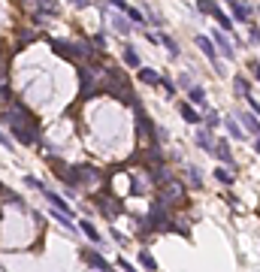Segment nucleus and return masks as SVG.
I'll use <instances>...</instances> for the list:
<instances>
[{"mask_svg": "<svg viewBox=\"0 0 260 272\" xmlns=\"http://www.w3.org/2000/svg\"><path fill=\"white\" fill-rule=\"evenodd\" d=\"M3 121L9 124V130L15 133V139L24 142V145H33L40 139V121L33 118V112L22 103H9L6 112H3Z\"/></svg>", "mask_w": 260, "mask_h": 272, "instance_id": "1", "label": "nucleus"}, {"mask_svg": "<svg viewBox=\"0 0 260 272\" xmlns=\"http://www.w3.org/2000/svg\"><path fill=\"white\" fill-rule=\"evenodd\" d=\"M103 73H106V79L100 82V91H103V94H112L118 103H124V106H140V97H136L133 85L127 82V76H124L118 67H106Z\"/></svg>", "mask_w": 260, "mask_h": 272, "instance_id": "2", "label": "nucleus"}, {"mask_svg": "<svg viewBox=\"0 0 260 272\" xmlns=\"http://www.w3.org/2000/svg\"><path fill=\"white\" fill-rule=\"evenodd\" d=\"M148 233H164V230H172V209L166 203H161L154 197V203L148 206V215H145V224H142Z\"/></svg>", "mask_w": 260, "mask_h": 272, "instance_id": "3", "label": "nucleus"}, {"mask_svg": "<svg viewBox=\"0 0 260 272\" xmlns=\"http://www.w3.org/2000/svg\"><path fill=\"white\" fill-rule=\"evenodd\" d=\"M76 76H79V97L82 100H91L94 94H100V79L91 73V67H76Z\"/></svg>", "mask_w": 260, "mask_h": 272, "instance_id": "4", "label": "nucleus"}, {"mask_svg": "<svg viewBox=\"0 0 260 272\" xmlns=\"http://www.w3.org/2000/svg\"><path fill=\"white\" fill-rule=\"evenodd\" d=\"M158 199L161 203H166V206H172V203H185V185L182 181H166V185L161 188V194H158Z\"/></svg>", "mask_w": 260, "mask_h": 272, "instance_id": "5", "label": "nucleus"}, {"mask_svg": "<svg viewBox=\"0 0 260 272\" xmlns=\"http://www.w3.org/2000/svg\"><path fill=\"white\" fill-rule=\"evenodd\" d=\"M91 203H94L103 215H106L109 221H115V218L121 215V203H118V199H112L109 194H94V197H91Z\"/></svg>", "mask_w": 260, "mask_h": 272, "instance_id": "6", "label": "nucleus"}, {"mask_svg": "<svg viewBox=\"0 0 260 272\" xmlns=\"http://www.w3.org/2000/svg\"><path fill=\"white\" fill-rule=\"evenodd\" d=\"M94 181H100V170L97 167H88V163H79V167H73V185H94Z\"/></svg>", "mask_w": 260, "mask_h": 272, "instance_id": "7", "label": "nucleus"}, {"mask_svg": "<svg viewBox=\"0 0 260 272\" xmlns=\"http://www.w3.org/2000/svg\"><path fill=\"white\" fill-rule=\"evenodd\" d=\"M79 257L88 263V269H94V272H109V263H106V257L103 254H97V251H88V248H82L79 251Z\"/></svg>", "mask_w": 260, "mask_h": 272, "instance_id": "8", "label": "nucleus"}, {"mask_svg": "<svg viewBox=\"0 0 260 272\" xmlns=\"http://www.w3.org/2000/svg\"><path fill=\"white\" fill-rule=\"evenodd\" d=\"M212 43H215V49H218V51H221V54H224V58H227V61H233V58H236V51H233V43H230L227 36L221 33V27H218L215 33H212Z\"/></svg>", "mask_w": 260, "mask_h": 272, "instance_id": "9", "label": "nucleus"}, {"mask_svg": "<svg viewBox=\"0 0 260 272\" xmlns=\"http://www.w3.org/2000/svg\"><path fill=\"white\" fill-rule=\"evenodd\" d=\"M197 46H200V51H203L215 67H221V64H218V49H215V43H212V36H197Z\"/></svg>", "mask_w": 260, "mask_h": 272, "instance_id": "10", "label": "nucleus"}, {"mask_svg": "<svg viewBox=\"0 0 260 272\" xmlns=\"http://www.w3.org/2000/svg\"><path fill=\"white\" fill-rule=\"evenodd\" d=\"M224 167H233V151H230V142H224V139H218V145H215V151H212Z\"/></svg>", "mask_w": 260, "mask_h": 272, "instance_id": "11", "label": "nucleus"}, {"mask_svg": "<svg viewBox=\"0 0 260 272\" xmlns=\"http://www.w3.org/2000/svg\"><path fill=\"white\" fill-rule=\"evenodd\" d=\"M242 124H245V130L248 133H254V139H260V118L254 115V112H242V115H236Z\"/></svg>", "mask_w": 260, "mask_h": 272, "instance_id": "12", "label": "nucleus"}, {"mask_svg": "<svg viewBox=\"0 0 260 272\" xmlns=\"http://www.w3.org/2000/svg\"><path fill=\"white\" fill-rule=\"evenodd\" d=\"M179 112H182V118H185L188 124H194V127H200V124H203V115H200L190 103H179Z\"/></svg>", "mask_w": 260, "mask_h": 272, "instance_id": "13", "label": "nucleus"}, {"mask_svg": "<svg viewBox=\"0 0 260 272\" xmlns=\"http://www.w3.org/2000/svg\"><path fill=\"white\" fill-rule=\"evenodd\" d=\"M197 145L203 151H209V154L215 151V139H212V133L206 130V127H197Z\"/></svg>", "mask_w": 260, "mask_h": 272, "instance_id": "14", "label": "nucleus"}, {"mask_svg": "<svg viewBox=\"0 0 260 272\" xmlns=\"http://www.w3.org/2000/svg\"><path fill=\"white\" fill-rule=\"evenodd\" d=\"M48 46H51V51H55V54H61V58L76 61V58H73V46H70V43H64V40H51Z\"/></svg>", "mask_w": 260, "mask_h": 272, "instance_id": "15", "label": "nucleus"}, {"mask_svg": "<svg viewBox=\"0 0 260 272\" xmlns=\"http://www.w3.org/2000/svg\"><path fill=\"white\" fill-rule=\"evenodd\" d=\"M112 27H115L121 36H130V33H133V25L124 22V12H115V15H112Z\"/></svg>", "mask_w": 260, "mask_h": 272, "instance_id": "16", "label": "nucleus"}, {"mask_svg": "<svg viewBox=\"0 0 260 272\" xmlns=\"http://www.w3.org/2000/svg\"><path fill=\"white\" fill-rule=\"evenodd\" d=\"M233 88H236V97H242V100L251 97V85H248V79L242 76V73H239V76H233Z\"/></svg>", "mask_w": 260, "mask_h": 272, "instance_id": "17", "label": "nucleus"}, {"mask_svg": "<svg viewBox=\"0 0 260 272\" xmlns=\"http://www.w3.org/2000/svg\"><path fill=\"white\" fill-rule=\"evenodd\" d=\"M227 3H230V9H233V18H236V22H248V15H251V6L239 3V0H227Z\"/></svg>", "mask_w": 260, "mask_h": 272, "instance_id": "18", "label": "nucleus"}, {"mask_svg": "<svg viewBox=\"0 0 260 272\" xmlns=\"http://www.w3.org/2000/svg\"><path fill=\"white\" fill-rule=\"evenodd\" d=\"M79 230H82L85 236H88V239H91L94 245H100V248H103V239H100V233H97V227H94L91 221H82V224H79Z\"/></svg>", "mask_w": 260, "mask_h": 272, "instance_id": "19", "label": "nucleus"}, {"mask_svg": "<svg viewBox=\"0 0 260 272\" xmlns=\"http://www.w3.org/2000/svg\"><path fill=\"white\" fill-rule=\"evenodd\" d=\"M188 100H190V106H206V88L194 85V88L188 91Z\"/></svg>", "mask_w": 260, "mask_h": 272, "instance_id": "20", "label": "nucleus"}, {"mask_svg": "<svg viewBox=\"0 0 260 272\" xmlns=\"http://www.w3.org/2000/svg\"><path fill=\"white\" fill-rule=\"evenodd\" d=\"M37 3H40V18H43V15H58V12H61L58 0H37Z\"/></svg>", "mask_w": 260, "mask_h": 272, "instance_id": "21", "label": "nucleus"}, {"mask_svg": "<svg viewBox=\"0 0 260 272\" xmlns=\"http://www.w3.org/2000/svg\"><path fill=\"white\" fill-rule=\"evenodd\" d=\"M197 9H200L203 15H212V18L221 12V6L215 3V0H197Z\"/></svg>", "mask_w": 260, "mask_h": 272, "instance_id": "22", "label": "nucleus"}, {"mask_svg": "<svg viewBox=\"0 0 260 272\" xmlns=\"http://www.w3.org/2000/svg\"><path fill=\"white\" fill-rule=\"evenodd\" d=\"M215 178L221 181V185H233V181H236V173L227 170V167H218V170H215Z\"/></svg>", "mask_w": 260, "mask_h": 272, "instance_id": "23", "label": "nucleus"}, {"mask_svg": "<svg viewBox=\"0 0 260 272\" xmlns=\"http://www.w3.org/2000/svg\"><path fill=\"white\" fill-rule=\"evenodd\" d=\"M140 266H142V269H148V272H154V269H158V260H154L151 254L142 248V251H140Z\"/></svg>", "mask_w": 260, "mask_h": 272, "instance_id": "24", "label": "nucleus"}, {"mask_svg": "<svg viewBox=\"0 0 260 272\" xmlns=\"http://www.w3.org/2000/svg\"><path fill=\"white\" fill-rule=\"evenodd\" d=\"M224 127L230 130L233 139H242V127H239V121H236V115H233V118H224Z\"/></svg>", "mask_w": 260, "mask_h": 272, "instance_id": "25", "label": "nucleus"}, {"mask_svg": "<svg viewBox=\"0 0 260 272\" xmlns=\"http://www.w3.org/2000/svg\"><path fill=\"white\" fill-rule=\"evenodd\" d=\"M124 15L130 18V25H136V27H140V25H145V15H142L140 9H133V6H127V9H124Z\"/></svg>", "mask_w": 260, "mask_h": 272, "instance_id": "26", "label": "nucleus"}, {"mask_svg": "<svg viewBox=\"0 0 260 272\" xmlns=\"http://www.w3.org/2000/svg\"><path fill=\"white\" fill-rule=\"evenodd\" d=\"M140 79L145 82V85H161V76H158V73H154V70H140Z\"/></svg>", "mask_w": 260, "mask_h": 272, "instance_id": "27", "label": "nucleus"}, {"mask_svg": "<svg viewBox=\"0 0 260 272\" xmlns=\"http://www.w3.org/2000/svg\"><path fill=\"white\" fill-rule=\"evenodd\" d=\"M215 22H218V27H221L224 33H230V30H233V18H230V15L218 12V15H215Z\"/></svg>", "mask_w": 260, "mask_h": 272, "instance_id": "28", "label": "nucleus"}, {"mask_svg": "<svg viewBox=\"0 0 260 272\" xmlns=\"http://www.w3.org/2000/svg\"><path fill=\"white\" fill-rule=\"evenodd\" d=\"M158 43H164V46H166V51L172 54V58H176V54H179V43L172 40V36H166V33H164V36H158Z\"/></svg>", "mask_w": 260, "mask_h": 272, "instance_id": "29", "label": "nucleus"}, {"mask_svg": "<svg viewBox=\"0 0 260 272\" xmlns=\"http://www.w3.org/2000/svg\"><path fill=\"white\" fill-rule=\"evenodd\" d=\"M188 178H190V185H194L197 191L203 188V173H200L197 167H188Z\"/></svg>", "mask_w": 260, "mask_h": 272, "instance_id": "30", "label": "nucleus"}, {"mask_svg": "<svg viewBox=\"0 0 260 272\" xmlns=\"http://www.w3.org/2000/svg\"><path fill=\"white\" fill-rule=\"evenodd\" d=\"M124 61H127V67H140V54H136V49H133V46H127V49H124Z\"/></svg>", "mask_w": 260, "mask_h": 272, "instance_id": "31", "label": "nucleus"}, {"mask_svg": "<svg viewBox=\"0 0 260 272\" xmlns=\"http://www.w3.org/2000/svg\"><path fill=\"white\" fill-rule=\"evenodd\" d=\"M203 121H206V130H215V127L221 124V118H218V112H206V115H203Z\"/></svg>", "mask_w": 260, "mask_h": 272, "instance_id": "32", "label": "nucleus"}, {"mask_svg": "<svg viewBox=\"0 0 260 272\" xmlns=\"http://www.w3.org/2000/svg\"><path fill=\"white\" fill-rule=\"evenodd\" d=\"M91 46H94L97 51H103V49H106V36H103V33H94V36H91Z\"/></svg>", "mask_w": 260, "mask_h": 272, "instance_id": "33", "label": "nucleus"}, {"mask_svg": "<svg viewBox=\"0 0 260 272\" xmlns=\"http://www.w3.org/2000/svg\"><path fill=\"white\" fill-rule=\"evenodd\" d=\"M130 188H133V194H136V197H142V194H145V185H142V178H133V181H130Z\"/></svg>", "mask_w": 260, "mask_h": 272, "instance_id": "34", "label": "nucleus"}, {"mask_svg": "<svg viewBox=\"0 0 260 272\" xmlns=\"http://www.w3.org/2000/svg\"><path fill=\"white\" fill-rule=\"evenodd\" d=\"M24 185L37 188V191H46V188H43V181H40V178H33V175H24Z\"/></svg>", "mask_w": 260, "mask_h": 272, "instance_id": "35", "label": "nucleus"}, {"mask_svg": "<svg viewBox=\"0 0 260 272\" xmlns=\"http://www.w3.org/2000/svg\"><path fill=\"white\" fill-rule=\"evenodd\" d=\"M161 85L166 88V94H169V97H172V94H176V85H172L169 79H164V76H161Z\"/></svg>", "mask_w": 260, "mask_h": 272, "instance_id": "36", "label": "nucleus"}, {"mask_svg": "<svg viewBox=\"0 0 260 272\" xmlns=\"http://www.w3.org/2000/svg\"><path fill=\"white\" fill-rule=\"evenodd\" d=\"M109 3H112V6H115V9H118V12H124V9H127V6H130V3H124V0H109Z\"/></svg>", "mask_w": 260, "mask_h": 272, "instance_id": "37", "label": "nucleus"}, {"mask_svg": "<svg viewBox=\"0 0 260 272\" xmlns=\"http://www.w3.org/2000/svg\"><path fill=\"white\" fill-rule=\"evenodd\" d=\"M118 266H121V269H124V272H136V269H133V266H130V263H127L124 257H118Z\"/></svg>", "mask_w": 260, "mask_h": 272, "instance_id": "38", "label": "nucleus"}, {"mask_svg": "<svg viewBox=\"0 0 260 272\" xmlns=\"http://www.w3.org/2000/svg\"><path fill=\"white\" fill-rule=\"evenodd\" d=\"M179 85H182V88H188V91H190V88H194V85H190V76H188V73H185V76L179 79Z\"/></svg>", "mask_w": 260, "mask_h": 272, "instance_id": "39", "label": "nucleus"}, {"mask_svg": "<svg viewBox=\"0 0 260 272\" xmlns=\"http://www.w3.org/2000/svg\"><path fill=\"white\" fill-rule=\"evenodd\" d=\"M73 6L76 9H85V6H91V0H73Z\"/></svg>", "mask_w": 260, "mask_h": 272, "instance_id": "40", "label": "nucleus"}, {"mask_svg": "<svg viewBox=\"0 0 260 272\" xmlns=\"http://www.w3.org/2000/svg\"><path fill=\"white\" fill-rule=\"evenodd\" d=\"M248 67H251V70H254V79H257V82H260V64H257V61H251V64H248Z\"/></svg>", "mask_w": 260, "mask_h": 272, "instance_id": "41", "label": "nucleus"}, {"mask_svg": "<svg viewBox=\"0 0 260 272\" xmlns=\"http://www.w3.org/2000/svg\"><path fill=\"white\" fill-rule=\"evenodd\" d=\"M112 239H115V242H118V245H124V242H127V239H124V236H121V233H118V230H112Z\"/></svg>", "mask_w": 260, "mask_h": 272, "instance_id": "42", "label": "nucleus"}, {"mask_svg": "<svg viewBox=\"0 0 260 272\" xmlns=\"http://www.w3.org/2000/svg\"><path fill=\"white\" fill-rule=\"evenodd\" d=\"M248 33H251V40H254V43H260V30H257V27H251Z\"/></svg>", "mask_w": 260, "mask_h": 272, "instance_id": "43", "label": "nucleus"}, {"mask_svg": "<svg viewBox=\"0 0 260 272\" xmlns=\"http://www.w3.org/2000/svg\"><path fill=\"white\" fill-rule=\"evenodd\" d=\"M0 145H3V148H12V142H9V139H6L3 133H0Z\"/></svg>", "mask_w": 260, "mask_h": 272, "instance_id": "44", "label": "nucleus"}, {"mask_svg": "<svg viewBox=\"0 0 260 272\" xmlns=\"http://www.w3.org/2000/svg\"><path fill=\"white\" fill-rule=\"evenodd\" d=\"M254 151H257V154H260V139H254Z\"/></svg>", "mask_w": 260, "mask_h": 272, "instance_id": "45", "label": "nucleus"}]
</instances>
